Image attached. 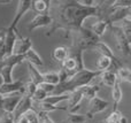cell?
<instances>
[{
    "label": "cell",
    "instance_id": "obj_1",
    "mask_svg": "<svg viewBox=\"0 0 131 123\" xmlns=\"http://www.w3.org/2000/svg\"><path fill=\"white\" fill-rule=\"evenodd\" d=\"M113 1H102L100 6L85 7L74 0L51 1L50 15L53 20V27L47 31V36L62 29L66 33L83 28V23L89 17L107 18Z\"/></svg>",
    "mask_w": 131,
    "mask_h": 123
},
{
    "label": "cell",
    "instance_id": "obj_2",
    "mask_svg": "<svg viewBox=\"0 0 131 123\" xmlns=\"http://www.w3.org/2000/svg\"><path fill=\"white\" fill-rule=\"evenodd\" d=\"M100 75H101V73L98 70H90V69L84 68L82 70L77 71L75 75L68 78L66 82L57 85L54 93L52 96H62V94L71 93V92L76 91L78 89H82L86 85H90V83Z\"/></svg>",
    "mask_w": 131,
    "mask_h": 123
},
{
    "label": "cell",
    "instance_id": "obj_3",
    "mask_svg": "<svg viewBox=\"0 0 131 123\" xmlns=\"http://www.w3.org/2000/svg\"><path fill=\"white\" fill-rule=\"evenodd\" d=\"M67 36H70L71 39V46L70 47L79 48V50H88V48H93V46L100 41V38L95 36L91 29H86V28H81V29L74 30V31L69 32Z\"/></svg>",
    "mask_w": 131,
    "mask_h": 123
},
{
    "label": "cell",
    "instance_id": "obj_4",
    "mask_svg": "<svg viewBox=\"0 0 131 123\" xmlns=\"http://www.w3.org/2000/svg\"><path fill=\"white\" fill-rule=\"evenodd\" d=\"M112 32H113V36L115 37L116 41H117V46L120 48V51H122L123 54L125 55H131V46L128 43L127 36H125L124 31L122 30L121 27H115V25H111L109 28Z\"/></svg>",
    "mask_w": 131,
    "mask_h": 123
},
{
    "label": "cell",
    "instance_id": "obj_5",
    "mask_svg": "<svg viewBox=\"0 0 131 123\" xmlns=\"http://www.w3.org/2000/svg\"><path fill=\"white\" fill-rule=\"evenodd\" d=\"M108 106H109L108 101L97 96L95 98H93L92 100L90 101L89 109H88V112H86V114H85L86 117H88L89 120L93 119L94 115H97V114H99V113H102L104 110H106L107 108H108Z\"/></svg>",
    "mask_w": 131,
    "mask_h": 123
},
{
    "label": "cell",
    "instance_id": "obj_6",
    "mask_svg": "<svg viewBox=\"0 0 131 123\" xmlns=\"http://www.w3.org/2000/svg\"><path fill=\"white\" fill-rule=\"evenodd\" d=\"M32 104H34L32 98H30V97L23 94L22 98H21V100H20V103H18V105L16 106L15 110H14V113H13L15 123L17 122L22 116H24L29 110L32 109Z\"/></svg>",
    "mask_w": 131,
    "mask_h": 123
},
{
    "label": "cell",
    "instance_id": "obj_7",
    "mask_svg": "<svg viewBox=\"0 0 131 123\" xmlns=\"http://www.w3.org/2000/svg\"><path fill=\"white\" fill-rule=\"evenodd\" d=\"M32 7V1L30 0H20L17 2V9H16V13H15V17L14 20L12 21L10 25H9V29L12 30H17V24L18 22L21 21L22 16L24 15L27 12H29Z\"/></svg>",
    "mask_w": 131,
    "mask_h": 123
},
{
    "label": "cell",
    "instance_id": "obj_8",
    "mask_svg": "<svg viewBox=\"0 0 131 123\" xmlns=\"http://www.w3.org/2000/svg\"><path fill=\"white\" fill-rule=\"evenodd\" d=\"M93 48H94V50H97L98 52L100 53V55L108 57V58H111V59L113 60V61H114V67H115V69H116V73H117L118 69L123 68L122 62H121L120 60H118V58L114 54V52L112 51V48L109 47L107 44H105L104 41H98V43L93 46Z\"/></svg>",
    "mask_w": 131,
    "mask_h": 123
},
{
    "label": "cell",
    "instance_id": "obj_9",
    "mask_svg": "<svg viewBox=\"0 0 131 123\" xmlns=\"http://www.w3.org/2000/svg\"><path fill=\"white\" fill-rule=\"evenodd\" d=\"M24 86L25 83L22 80H17L14 81L12 83H5L1 87H0V94H2L4 97L6 96H10V94H15V93H24Z\"/></svg>",
    "mask_w": 131,
    "mask_h": 123
},
{
    "label": "cell",
    "instance_id": "obj_10",
    "mask_svg": "<svg viewBox=\"0 0 131 123\" xmlns=\"http://www.w3.org/2000/svg\"><path fill=\"white\" fill-rule=\"evenodd\" d=\"M32 48V43L31 39L29 37H23L22 35L18 33L17 31V38H16L15 45H14L13 54L14 55H24L29 50Z\"/></svg>",
    "mask_w": 131,
    "mask_h": 123
},
{
    "label": "cell",
    "instance_id": "obj_11",
    "mask_svg": "<svg viewBox=\"0 0 131 123\" xmlns=\"http://www.w3.org/2000/svg\"><path fill=\"white\" fill-rule=\"evenodd\" d=\"M53 24V20L51 17L50 13L48 14H37L32 21L29 24V31H34L35 29H38V28H46V27H52Z\"/></svg>",
    "mask_w": 131,
    "mask_h": 123
},
{
    "label": "cell",
    "instance_id": "obj_12",
    "mask_svg": "<svg viewBox=\"0 0 131 123\" xmlns=\"http://www.w3.org/2000/svg\"><path fill=\"white\" fill-rule=\"evenodd\" d=\"M22 96L23 94H21V93H15V94H10V96L4 97V100H2V108H4V112L5 113H12V114H13L15 108H16V106H17L18 103H20Z\"/></svg>",
    "mask_w": 131,
    "mask_h": 123
},
{
    "label": "cell",
    "instance_id": "obj_13",
    "mask_svg": "<svg viewBox=\"0 0 131 123\" xmlns=\"http://www.w3.org/2000/svg\"><path fill=\"white\" fill-rule=\"evenodd\" d=\"M16 38H17V30H12L7 27L6 28V38H5L6 58L13 55V50H14V45H15Z\"/></svg>",
    "mask_w": 131,
    "mask_h": 123
},
{
    "label": "cell",
    "instance_id": "obj_14",
    "mask_svg": "<svg viewBox=\"0 0 131 123\" xmlns=\"http://www.w3.org/2000/svg\"><path fill=\"white\" fill-rule=\"evenodd\" d=\"M84 98L83 91L82 89H78L76 91L69 93V98H68V109L70 113H76V110L79 108V104H81L82 99Z\"/></svg>",
    "mask_w": 131,
    "mask_h": 123
},
{
    "label": "cell",
    "instance_id": "obj_15",
    "mask_svg": "<svg viewBox=\"0 0 131 123\" xmlns=\"http://www.w3.org/2000/svg\"><path fill=\"white\" fill-rule=\"evenodd\" d=\"M111 25H113V24H112L107 18H100V20H98L97 22L91 27V31H92L95 36L101 38V37L105 35V32L107 31V29L111 28Z\"/></svg>",
    "mask_w": 131,
    "mask_h": 123
},
{
    "label": "cell",
    "instance_id": "obj_16",
    "mask_svg": "<svg viewBox=\"0 0 131 123\" xmlns=\"http://www.w3.org/2000/svg\"><path fill=\"white\" fill-rule=\"evenodd\" d=\"M100 80H101V83L105 85V86L113 87L114 85H115V83L117 82L118 76H117V73H116V71L109 69V70L101 73V75H100Z\"/></svg>",
    "mask_w": 131,
    "mask_h": 123
},
{
    "label": "cell",
    "instance_id": "obj_17",
    "mask_svg": "<svg viewBox=\"0 0 131 123\" xmlns=\"http://www.w3.org/2000/svg\"><path fill=\"white\" fill-rule=\"evenodd\" d=\"M24 61H27L28 63L34 64L35 67H37V68H38V67H43L44 66L43 59H41L40 55H39L38 53H37L36 51L34 50V48L29 50L24 54Z\"/></svg>",
    "mask_w": 131,
    "mask_h": 123
},
{
    "label": "cell",
    "instance_id": "obj_18",
    "mask_svg": "<svg viewBox=\"0 0 131 123\" xmlns=\"http://www.w3.org/2000/svg\"><path fill=\"white\" fill-rule=\"evenodd\" d=\"M50 7L51 1H48V0H34L31 8L34 9L36 14H48Z\"/></svg>",
    "mask_w": 131,
    "mask_h": 123
},
{
    "label": "cell",
    "instance_id": "obj_19",
    "mask_svg": "<svg viewBox=\"0 0 131 123\" xmlns=\"http://www.w3.org/2000/svg\"><path fill=\"white\" fill-rule=\"evenodd\" d=\"M120 83H121V81H120V78H118L117 82L115 83V85H114V86L112 87V97H113V101H114L113 112L117 110L118 104H120V103H121V100H122L123 92H122V89H121Z\"/></svg>",
    "mask_w": 131,
    "mask_h": 123
},
{
    "label": "cell",
    "instance_id": "obj_20",
    "mask_svg": "<svg viewBox=\"0 0 131 123\" xmlns=\"http://www.w3.org/2000/svg\"><path fill=\"white\" fill-rule=\"evenodd\" d=\"M28 68H29V75H30V81L32 83L38 86L40 85L41 83L44 82V77H43V74L39 71V69L37 67H35L34 64L31 63H28Z\"/></svg>",
    "mask_w": 131,
    "mask_h": 123
},
{
    "label": "cell",
    "instance_id": "obj_21",
    "mask_svg": "<svg viewBox=\"0 0 131 123\" xmlns=\"http://www.w3.org/2000/svg\"><path fill=\"white\" fill-rule=\"evenodd\" d=\"M53 55V59L55 60V61L58 62H63L64 60L68 59V57H69V47H67V46H58V47L54 48V51H53L52 53Z\"/></svg>",
    "mask_w": 131,
    "mask_h": 123
},
{
    "label": "cell",
    "instance_id": "obj_22",
    "mask_svg": "<svg viewBox=\"0 0 131 123\" xmlns=\"http://www.w3.org/2000/svg\"><path fill=\"white\" fill-rule=\"evenodd\" d=\"M112 66H114V61L108 57H105V55H100L97 60V69L95 70L100 71V73H104V71L109 70Z\"/></svg>",
    "mask_w": 131,
    "mask_h": 123
},
{
    "label": "cell",
    "instance_id": "obj_23",
    "mask_svg": "<svg viewBox=\"0 0 131 123\" xmlns=\"http://www.w3.org/2000/svg\"><path fill=\"white\" fill-rule=\"evenodd\" d=\"M100 87L99 85H86V86L82 87V91H83V96L84 98H86L88 100H92L93 98L97 97V93L99 92Z\"/></svg>",
    "mask_w": 131,
    "mask_h": 123
},
{
    "label": "cell",
    "instance_id": "obj_24",
    "mask_svg": "<svg viewBox=\"0 0 131 123\" xmlns=\"http://www.w3.org/2000/svg\"><path fill=\"white\" fill-rule=\"evenodd\" d=\"M13 69L14 67L12 66H6V64H0V73L4 78L5 83H12L14 82L13 80Z\"/></svg>",
    "mask_w": 131,
    "mask_h": 123
},
{
    "label": "cell",
    "instance_id": "obj_25",
    "mask_svg": "<svg viewBox=\"0 0 131 123\" xmlns=\"http://www.w3.org/2000/svg\"><path fill=\"white\" fill-rule=\"evenodd\" d=\"M43 77H44V82L45 83L55 85V86L60 84V76H59V73H57V71H47V73H44Z\"/></svg>",
    "mask_w": 131,
    "mask_h": 123
},
{
    "label": "cell",
    "instance_id": "obj_26",
    "mask_svg": "<svg viewBox=\"0 0 131 123\" xmlns=\"http://www.w3.org/2000/svg\"><path fill=\"white\" fill-rule=\"evenodd\" d=\"M88 117L85 114H77V113H70L68 114L64 123H85L88 122Z\"/></svg>",
    "mask_w": 131,
    "mask_h": 123
},
{
    "label": "cell",
    "instance_id": "obj_27",
    "mask_svg": "<svg viewBox=\"0 0 131 123\" xmlns=\"http://www.w3.org/2000/svg\"><path fill=\"white\" fill-rule=\"evenodd\" d=\"M68 98H69V93L62 94V96H48L44 101L47 104H51V105H53V106H57L58 104L61 103V101H68Z\"/></svg>",
    "mask_w": 131,
    "mask_h": 123
},
{
    "label": "cell",
    "instance_id": "obj_28",
    "mask_svg": "<svg viewBox=\"0 0 131 123\" xmlns=\"http://www.w3.org/2000/svg\"><path fill=\"white\" fill-rule=\"evenodd\" d=\"M117 76L120 78V81H124V82H128L131 84V70L125 67L118 69L117 70Z\"/></svg>",
    "mask_w": 131,
    "mask_h": 123
},
{
    "label": "cell",
    "instance_id": "obj_29",
    "mask_svg": "<svg viewBox=\"0 0 131 123\" xmlns=\"http://www.w3.org/2000/svg\"><path fill=\"white\" fill-rule=\"evenodd\" d=\"M5 38H6V29H0V61H2L6 58Z\"/></svg>",
    "mask_w": 131,
    "mask_h": 123
},
{
    "label": "cell",
    "instance_id": "obj_30",
    "mask_svg": "<svg viewBox=\"0 0 131 123\" xmlns=\"http://www.w3.org/2000/svg\"><path fill=\"white\" fill-rule=\"evenodd\" d=\"M37 89H38V86H37L35 83H32L31 81H30V82L25 83L24 93H23V94H25V96H28V97H30V98H32V97H34V94H35V92L37 91Z\"/></svg>",
    "mask_w": 131,
    "mask_h": 123
},
{
    "label": "cell",
    "instance_id": "obj_31",
    "mask_svg": "<svg viewBox=\"0 0 131 123\" xmlns=\"http://www.w3.org/2000/svg\"><path fill=\"white\" fill-rule=\"evenodd\" d=\"M47 97H48V94L45 93L43 90L38 87V89H37V91L35 92L34 97H32V100L36 101V103H41V101H44L46 98H47Z\"/></svg>",
    "mask_w": 131,
    "mask_h": 123
},
{
    "label": "cell",
    "instance_id": "obj_32",
    "mask_svg": "<svg viewBox=\"0 0 131 123\" xmlns=\"http://www.w3.org/2000/svg\"><path fill=\"white\" fill-rule=\"evenodd\" d=\"M39 89H41L45 93H47L48 96H52L54 93V90H55V85H52V84H48V83H45L43 82L40 85H38Z\"/></svg>",
    "mask_w": 131,
    "mask_h": 123
},
{
    "label": "cell",
    "instance_id": "obj_33",
    "mask_svg": "<svg viewBox=\"0 0 131 123\" xmlns=\"http://www.w3.org/2000/svg\"><path fill=\"white\" fill-rule=\"evenodd\" d=\"M122 30L124 31L125 36L131 33V18H124L122 21Z\"/></svg>",
    "mask_w": 131,
    "mask_h": 123
},
{
    "label": "cell",
    "instance_id": "obj_34",
    "mask_svg": "<svg viewBox=\"0 0 131 123\" xmlns=\"http://www.w3.org/2000/svg\"><path fill=\"white\" fill-rule=\"evenodd\" d=\"M25 116L28 117L29 120V123H39V120H38V114L35 112L34 109L29 110V112L25 114Z\"/></svg>",
    "mask_w": 131,
    "mask_h": 123
},
{
    "label": "cell",
    "instance_id": "obj_35",
    "mask_svg": "<svg viewBox=\"0 0 131 123\" xmlns=\"http://www.w3.org/2000/svg\"><path fill=\"white\" fill-rule=\"evenodd\" d=\"M0 123H15L14 115L12 113H5L2 116H0Z\"/></svg>",
    "mask_w": 131,
    "mask_h": 123
},
{
    "label": "cell",
    "instance_id": "obj_36",
    "mask_svg": "<svg viewBox=\"0 0 131 123\" xmlns=\"http://www.w3.org/2000/svg\"><path fill=\"white\" fill-rule=\"evenodd\" d=\"M120 113L121 112H118V110H115V112H113V110H112L111 115H109V116L106 119L105 123H117V119H118Z\"/></svg>",
    "mask_w": 131,
    "mask_h": 123
},
{
    "label": "cell",
    "instance_id": "obj_37",
    "mask_svg": "<svg viewBox=\"0 0 131 123\" xmlns=\"http://www.w3.org/2000/svg\"><path fill=\"white\" fill-rule=\"evenodd\" d=\"M117 123H128V119L125 116H123L122 113H120V115H118Z\"/></svg>",
    "mask_w": 131,
    "mask_h": 123
},
{
    "label": "cell",
    "instance_id": "obj_38",
    "mask_svg": "<svg viewBox=\"0 0 131 123\" xmlns=\"http://www.w3.org/2000/svg\"><path fill=\"white\" fill-rule=\"evenodd\" d=\"M2 100H4V96L0 94V116H2V115L5 114L4 108H2Z\"/></svg>",
    "mask_w": 131,
    "mask_h": 123
},
{
    "label": "cell",
    "instance_id": "obj_39",
    "mask_svg": "<svg viewBox=\"0 0 131 123\" xmlns=\"http://www.w3.org/2000/svg\"><path fill=\"white\" fill-rule=\"evenodd\" d=\"M16 123H29V120H28V117L24 115V116H22V117H21V119L18 120V121L16 122Z\"/></svg>",
    "mask_w": 131,
    "mask_h": 123
},
{
    "label": "cell",
    "instance_id": "obj_40",
    "mask_svg": "<svg viewBox=\"0 0 131 123\" xmlns=\"http://www.w3.org/2000/svg\"><path fill=\"white\" fill-rule=\"evenodd\" d=\"M5 84V82H4V78H2V76H1V73H0V87L2 86V85Z\"/></svg>",
    "mask_w": 131,
    "mask_h": 123
},
{
    "label": "cell",
    "instance_id": "obj_41",
    "mask_svg": "<svg viewBox=\"0 0 131 123\" xmlns=\"http://www.w3.org/2000/svg\"><path fill=\"white\" fill-rule=\"evenodd\" d=\"M127 39H128V43H129V44H130V46H131V33L127 36Z\"/></svg>",
    "mask_w": 131,
    "mask_h": 123
},
{
    "label": "cell",
    "instance_id": "obj_42",
    "mask_svg": "<svg viewBox=\"0 0 131 123\" xmlns=\"http://www.w3.org/2000/svg\"><path fill=\"white\" fill-rule=\"evenodd\" d=\"M85 123H88V122H85Z\"/></svg>",
    "mask_w": 131,
    "mask_h": 123
}]
</instances>
